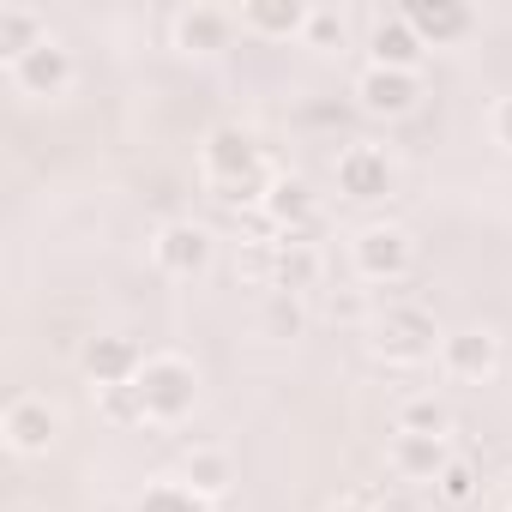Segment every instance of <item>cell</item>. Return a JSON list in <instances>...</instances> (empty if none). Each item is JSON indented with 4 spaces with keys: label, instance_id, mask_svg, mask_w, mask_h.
<instances>
[{
    "label": "cell",
    "instance_id": "obj_1",
    "mask_svg": "<svg viewBox=\"0 0 512 512\" xmlns=\"http://www.w3.org/2000/svg\"><path fill=\"white\" fill-rule=\"evenodd\" d=\"M199 181L229 211H260L266 193H272V181H278V169H272L260 133L241 127V121H223V127H211L199 139Z\"/></svg>",
    "mask_w": 512,
    "mask_h": 512
},
{
    "label": "cell",
    "instance_id": "obj_2",
    "mask_svg": "<svg viewBox=\"0 0 512 512\" xmlns=\"http://www.w3.org/2000/svg\"><path fill=\"white\" fill-rule=\"evenodd\" d=\"M133 392H139L151 428H175V422H187L193 404H199V368H193L181 350H151L145 368H139V380H133Z\"/></svg>",
    "mask_w": 512,
    "mask_h": 512
},
{
    "label": "cell",
    "instance_id": "obj_3",
    "mask_svg": "<svg viewBox=\"0 0 512 512\" xmlns=\"http://www.w3.org/2000/svg\"><path fill=\"white\" fill-rule=\"evenodd\" d=\"M368 332H374V338H368V344H374V356H380V362H392V368H416V362L440 356V338H446L422 302H392V308H380Z\"/></svg>",
    "mask_w": 512,
    "mask_h": 512
},
{
    "label": "cell",
    "instance_id": "obj_4",
    "mask_svg": "<svg viewBox=\"0 0 512 512\" xmlns=\"http://www.w3.org/2000/svg\"><path fill=\"white\" fill-rule=\"evenodd\" d=\"M350 266L362 284H404L416 266V241L404 223H362L350 235Z\"/></svg>",
    "mask_w": 512,
    "mask_h": 512
},
{
    "label": "cell",
    "instance_id": "obj_5",
    "mask_svg": "<svg viewBox=\"0 0 512 512\" xmlns=\"http://www.w3.org/2000/svg\"><path fill=\"white\" fill-rule=\"evenodd\" d=\"M73 79H79V61H73V49H67L55 31H49L31 55H19V61L7 67V85H13L19 97H31V103H55V97H67Z\"/></svg>",
    "mask_w": 512,
    "mask_h": 512
},
{
    "label": "cell",
    "instance_id": "obj_6",
    "mask_svg": "<svg viewBox=\"0 0 512 512\" xmlns=\"http://www.w3.org/2000/svg\"><path fill=\"white\" fill-rule=\"evenodd\" d=\"M211 260H217V241H211V229L205 223H193V217H169L157 235H151V266L163 272V278H205L211 272Z\"/></svg>",
    "mask_w": 512,
    "mask_h": 512
},
{
    "label": "cell",
    "instance_id": "obj_7",
    "mask_svg": "<svg viewBox=\"0 0 512 512\" xmlns=\"http://www.w3.org/2000/svg\"><path fill=\"white\" fill-rule=\"evenodd\" d=\"M0 440L19 458H49V446L61 440V404H49V392H19L0 410Z\"/></svg>",
    "mask_w": 512,
    "mask_h": 512
},
{
    "label": "cell",
    "instance_id": "obj_8",
    "mask_svg": "<svg viewBox=\"0 0 512 512\" xmlns=\"http://www.w3.org/2000/svg\"><path fill=\"white\" fill-rule=\"evenodd\" d=\"M332 175H338V193H344L350 205H374V199H386V193L398 187L392 151H386V145H368V139L344 145V151L332 157Z\"/></svg>",
    "mask_w": 512,
    "mask_h": 512
},
{
    "label": "cell",
    "instance_id": "obj_9",
    "mask_svg": "<svg viewBox=\"0 0 512 512\" xmlns=\"http://www.w3.org/2000/svg\"><path fill=\"white\" fill-rule=\"evenodd\" d=\"M260 217L272 223V235H296V241H314V229H320V193H314L302 175L278 169V181H272V193H266Z\"/></svg>",
    "mask_w": 512,
    "mask_h": 512
},
{
    "label": "cell",
    "instance_id": "obj_10",
    "mask_svg": "<svg viewBox=\"0 0 512 512\" xmlns=\"http://www.w3.org/2000/svg\"><path fill=\"white\" fill-rule=\"evenodd\" d=\"M79 368H85V380L103 392V386H133L139 380V368H145V350H139V338H127V332H91L85 344H79Z\"/></svg>",
    "mask_w": 512,
    "mask_h": 512
},
{
    "label": "cell",
    "instance_id": "obj_11",
    "mask_svg": "<svg viewBox=\"0 0 512 512\" xmlns=\"http://www.w3.org/2000/svg\"><path fill=\"white\" fill-rule=\"evenodd\" d=\"M440 368H446L452 380H464V386L494 380V374H500V332H488V326H458V332H446V338H440Z\"/></svg>",
    "mask_w": 512,
    "mask_h": 512
},
{
    "label": "cell",
    "instance_id": "obj_12",
    "mask_svg": "<svg viewBox=\"0 0 512 512\" xmlns=\"http://www.w3.org/2000/svg\"><path fill=\"white\" fill-rule=\"evenodd\" d=\"M356 103H362V115L404 121V115H416V103H422V73H386V67H362V73H356Z\"/></svg>",
    "mask_w": 512,
    "mask_h": 512
},
{
    "label": "cell",
    "instance_id": "obj_13",
    "mask_svg": "<svg viewBox=\"0 0 512 512\" xmlns=\"http://www.w3.org/2000/svg\"><path fill=\"white\" fill-rule=\"evenodd\" d=\"M428 61V43L410 31L404 7L398 13H374V31H368V67H386V73H422Z\"/></svg>",
    "mask_w": 512,
    "mask_h": 512
},
{
    "label": "cell",
    "instance_id": "obj_14",
    "mask_svg": "<svg viewBox=\"0 0 512 512\" xmlns=\"http://www.w3.org/2000/svg\"><path fill=\"white\" fill-rule=\"evenodd\" d=\"M452 464V440H440V434H392V446H386V470L398 476V482H410V488H434V476Z\"/></svg>",
    "mask_w": 512,
    "mask_h": 512
},
{
    "label": "cell",
    "instance_id": "obj_15",
    "mask_svg": "<svg viewBox=\"0 0 512 512\" xmlns=\"http://www.w3.org/2000/svg\"><path fill=\"white\" fill-rule=\"evenodd\" d=\"M404 19H410V31L428 49H452V43H464L476 31V13L464 7V0H410Z\"/></svg>",
    "mask_w": 512,
    "mask_h": 512
},
{
    "label": "cell",
    "instance_id": "obj_16",
    "mask_svg": "<svg viewBox=\"0 0 512 512\" xmlns=\"http://www.w3.org/2000/svg\"><path fill=\"white\" fill-rule=\"evenodd\" d=\"M308 0H247V7L235 13V25L247 31V37H260V43H302V31H308Z\"/></svg>",
    "mask_w": 512,
    "mask_h": 512
},
{
    "label": "cell",
    "instance_id": "obj_17",
    "mask_svg": "<svg viewBox=\"0 0 512 512\" xmlns=\"http://www.w3.org/2000/svg\"><path fill=\"white\" fill-rule=\"evenodd\" d=\"M169 37H175L181 55H217L235 37V13H223V7H181L169 19Z\"/></svg>",
    "mask_w": 512,
    "mask_h": 512
},
{
    "label": "cell",
    "instance_id": "obj_18",
    "mask_svg": "<svg viewBox=\"0 0 512 512\" xmlns=\"http://www.w3.org/2000/svg\"><path fill=\"white\" fill-rule=\"evenodd\" d=\"M320 278H326L320 247H314V241H296V235H278L272 290H278V296H308V290H320Z\"/></svg>",
    "mask_w": 512,
    "mask_h": 512
},
{
    "label": "cell",
    "instance_id": "obj_19",
    "mask_svg": "<svg viewBox=\"0 0 512 512\" xmlns=\"http://www.w3.org/2000/svg\"><path fill=\"white\" fill-rule=\"evenodd\" d=\"M175 482H187L199 500H223L229 488H235V464H229V452H217V446H193L187 458H181V476Z\"/></svg>",
    "mask_w": 512,
    "mask_h": 512
},
{
    "label": "cell",
    "instance_id": "obj_20",
    "mask_svg": "<svg viewBox=\"0 0 512 512\" xmlns=\"http://www.w3.org/2000/svg\"><path fill=\"white\" fill-rule=\"evenodd\" d=\"M398 434H440V440H452V410H446V398L440 392H410V398H398Z\"/></svg>",
    "mask_w": 512,
    "mask_h": 512
},
{
    "label": "cell",
    "instance_id": "obj_21",
    "mask_svg": "<svg viewBox=\"0 0 512 512\" xmlns=\"http://www.w3.org/2000/svg\"><path fill=\"white\" fill-rule=\"evenodd\" d=\"M43 37H49V25H43L37 7H0V61H7V67L19 55H31Z\"/></svg>",
    "mask_w": 512,
    "mask_h": 512
},
{
    "label": "cell",
    "instance_id": "obj_22",
    "mask_svg": "<svg viewBox=\"0 0 512 512\" xmlns=\"http://www.w3.org/2000/svg\"><path fill=\"white\" fill-rule=\"evenodd\" d=\"M476 500H482V470H476L470 458L452 452V464L434 476V506H446V512H470Z\"/></svg>",
    "mask_w": 512,
    "mask_h": 512
},
{
    "label": "cell",
    "instance_id": "obj_23",
    "mask_svg": "<svg viewBox=\"0 0 512 512\" xmlns=\"http://www.w3.org/2000/svg\"><path fill=\"white\" fill-rule=\"evenodd\" d=\"M260 326H266V338H302L308 332V302L302 296H266V314H260Z\"/></svg>",
    "mask_w": 512,
    "mask_h": 512
},
{
    "label": "cell",
    "instance_id": "obj_24",
    "mask_svg": "<svg viewBox=\"0 0 512 512\" xmlns=\"http://www.w3.org/2000/svg\"><path fill=\"white\" fill-rule=\"evenodd\" d=\"M133 512H211V500H199L187 482H151L133 500Z\"/></svg>",
    "mask_w": 512,
    "mask_h": 512
},
{
    "label": "cell",
    "instance_id": "obj_25",
    "mask_svg": "<svg viewBox=\"0 0 512 512\" xmlns=\"http://www.w3.org/2000/svg\"><path fill=\"white\" fill-rule=\"evenodd\" d=\"M272 266H278V235H272V241H241V247H235V278H241V284L272 290Z\"/></svg>",
    "mask_w": 512,
    "mask_h": 512
},
{
    "label": "cell",
    "instance_id": "obj_26",
    "mask_svg": "<svg viewBox=\"0 0 512 512\" xmlns=\"http://www.w3.org/2000/svg\"><path fill=\"white\" fill-rule=\"evenodd\" d=\"M97 410H103L115 428H145V404H139L133 386H103V392H97Z\"/></svg>",
    "mask_w": 512,
    "mask_h": 512
},
{
    "label": "cell",
    "instance_id": "obj_27",
    "mask_svg": "<svg viewBox=\"0 0 512 512\" xmlns=\"http://www.w3.org/2000/svg\"><path fill=\"white\" fill-rule=\"evenodd\" d=\"M302 43H308V49H320V55L344 49V13H338V7H314V13H308V31H302Z\"/></svg>",
    "mask_w": 512,
    "mask_h": 512
},
{
    "label": "cell",
    "instance_id": "obj_28",
    "mask_svg": "<svg viewBox=\"0 0 512 512\" xmlns=\"http://www.w3.org/2000/svg\"><path fill=\"white\" fill-rule=\"evenodd\" d=\"M368 494H374V512H422V500H416L410 482H374Z\"/></svg>",
    "mask_w": 512,
    "mask_h": 512
},
{
    "label": "cell",
    "instance_id": "obj_29",
    "mask_svg": "<svg viewBox=\"0 0 512 512\" xmlns=\"http://www.w3.org/2000/svg\"><path fill=\"white\" fill-rule=\"evenodd\" d=\"M488 133H494L500 151H512V97H500V103L488 109Z\"/></svg>",
    "mask_w": 512,
    "mask_h": 512
},
{
    "label": "cell",
    "instance_id": "obj_30",
    "mask_svg": "<svg viewBox=\"0 0 512 512\" xmlns=\"http://www.w3.org/2000/svg\"><path fill=\"white\" fill-rule=\"evenodd\" d=\"M326 308H332V320H344V326H356V320H368V326H374V314H368V302H362V296H332Z\"/></svg>",
    "mask_w": 512,
    "mask_h": 512
},
{
    "label": "cell",
    "instance_id": "obj_31",
    "mask_svg": "<svg viewBox=\"0 0 512 512\" xmlns=\"http://www.w3.org/2000/svg\"><path fill=\"white\" fill-rule=\"evenodd\" d=\"M332 512H374V494H368V488H356V494H344Z\"/></svg>",
    "mask_w": 512,
    "mask_h": 512
},
{
    "label": "cell",
    "instance_id": "obj_32",
    "mask_svg": "<svg viewBox=\"0 0 512 512\" xmlns=\"http://www.w3.org/2000/svg\"><path fill=\"white\" fill-rule=\"evenodd\" d=\"M500 488H506V506H512V470H506V482H500Z\"/></svg>",
    "mask_w": 512,
    "mask_h": 512
},
{
    "label": "cell",
    "instance_id": "obj_33",
    "mask_svg": "<svg viewBox=\"0 0 512 512\" xmlns=\"http://www.w3.org/2000/svg\"><path fill=\"white\" fill-rule=\"evenodd\" d=\"M7 512H43V506H7Z\"/></svg>",
    "mask_w": 512,
    "mask_h": 512
},
{
    "label": "cell",
    "instance_id": "obj_34",
    "mask_svg": "<svg viewBox=\"0 0 512 512\" xmlns=\"http://www.w3.org/2000/svg\"><path fill=\"white\" fill-rule=\"evenodd\" d=\"M506 512H512V506H506Z\"/></svg>",
    "mask_w": 512,
    "mask_h": 512
}]
</instances>
